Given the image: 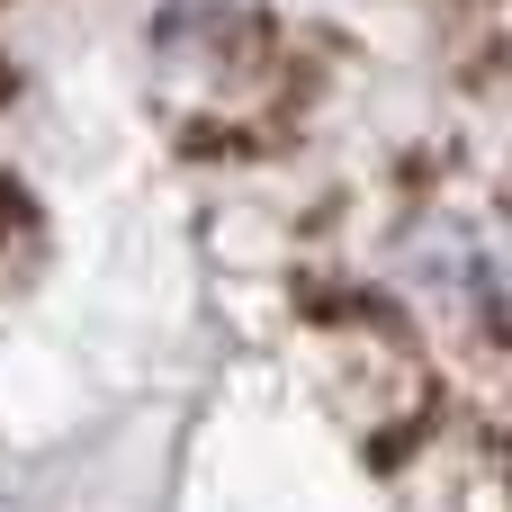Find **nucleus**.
I'll list each match as a JSON object with an SVG mask.
<instances>
[{
	"mask_svg": "<svg viewBox=\"0 0 512 512\" xmlns=\"http://www.w3.org/2000/svg\"><path fill=\"white\" fill-rule=\"evenodd\" d=\"M504 180V0H0V512L495 450Z\"/></svg>",
	"mask_w": 512,
	"mask_h": 512,
	"instance_id": "f257e3e1",
	"label": "nucleus"
}]
</instances>
